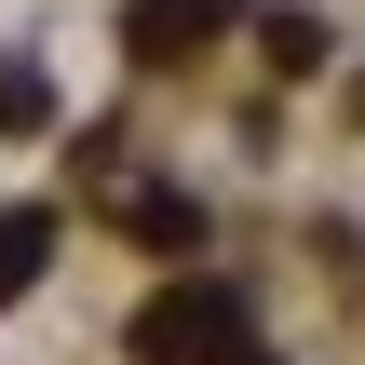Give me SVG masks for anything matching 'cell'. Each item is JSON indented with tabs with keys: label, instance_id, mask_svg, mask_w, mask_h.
Here are the masks:
<instances>
[{
	"label": "cell",
	"instance_id": "6da1fadb",
	"mask_svg": "<svg viewBox=\"0 0 365 365\" xmlns=\"http://www.w3.org/2000/svg\"><path fill=\"white\" fill-rule=\"evenodd\" d=\"M203 27H230V0H149V14H135V54H176V41H203Z\"/></svg>",
	"mask_w": 365,
	"mask_h": 365
},
{
	"label": "cell",
	"instance_id": "7a4b0ae2",
	"mask_svg": "<svg viewBox=\"0 0 365 365\" xmlns=\"http://www.w3.org/2000/svg\"><path fill=\"white\" fill-rule=\"evenodd\" d=\"M41 244H54V230H41V217H0V298H14V284H27V271H41Z\"/></svg>",
	"mask_w": 365,
	"mask_h": 365
}]
</instances>
